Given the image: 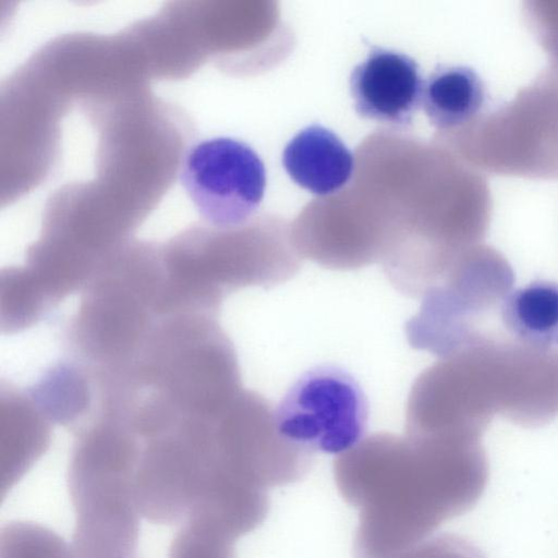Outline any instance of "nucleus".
<instances>
[{
  "mask_svg": "<svg viewBox=\"0 0 558 558\" xmlns=\"http://www.w3.org/2000/svg\"><path fill=\"white\" fill-rule=\"evenodd\" d=\"M398 558H486L469 539L456 534L430 536Z\"/></svg>",
  "mask_w": 558,
  "mask_h": 558,
  "instance_id": "nucleus-14",
  "label": "nucleus"
},
{
  "mask_svg": "<svg viewBox=\"0 0 558 558\" xmlns=\"http://www.w3.org/2000/svg\"><path fill=\"white\" fill-rule=\"evenodd\" d=\"M512 280L509 265L495 253L465 250L407 322L409 344L444 357L484 340L478 315L502 302Z\"/></svg>",
  "mask_w": 558,
  "mask_h": 558,
  "instance_id": "nucleus-4",
  "label": "nucleus"
},
{
  "mask_svg": "<svg viewBox=\"0 0 558 558\" xmlns=\"http://www.w3.org/2000/svg\"><path fill=\"white\" fill-rule=\"evenodd\" d=\"M478 439L377 433L333 462L342 498L359 510L354 558H398L471 510L488 481Z\"/></svg>",
  "mask_w": 558,
  "mask_h": 558,
  "instance_id": "nucleus-1",
  "label": "nucleus"
},
{
  "mask_svg": "<svg viewBox=\"0 0 558 558\" xmlns=\"http://www.w3.org/2000/svg\"><path fill=\"white\" fill-rule=\"evenodd\" d=\"M136 464L137 451L124 437L100 428L76 433L68 487L75 514L71 546L78 558H137Z\"/></svg>",
  "mask_w": 558,
  "mask_h": 558,
  "instance_id": "nucleus-2",
  "label": "nucleus"
},
{
  "mask_svg": "<svg viewBox=\"0 0 558 558\" xmlns=\"http://www.w3.org/2000/svg\"><path fill=\"white\" fill-rule=\"evenodd\" d=\"M499 315L513 342L534 351H551L558 345V283L538 280L508 292Z\"/></svg>",
  "mask_w": 558,
  "mask_h": 558,
  "instance_id": "nucleus-10",
  "label": "nucleus"
},
{
  "mask_svg": "<svg viewBox=\"0 0 558 558\" xmlns=\"http://www.w3.org/2000/svg\"><path fill=\"white\" fill-rule=\"evenodd\" d=\"M485 97V85L473 69L440 65L424 83L422 107L435 128L448 130L473 119Z\"/></svg>",
  "mask_w": 558,
  "mask_h": 558,
  "instance_id": "nucleus-11",
  "label": "nucleus"
},
{
  "mask_svg": "<svg viewBox=\"0 0 558 558\" xmlns=\"http://www.w3.org/2000/svg\"><path fill=\"white\" fill-rule=\"evenodd\" d=\"M0 558H74L71 543L33 522L13 521L1 529Z\"/></svg>",
  "mask_w": 558,
  "mask_h": 558,
  "instance_id": "nucleus-12",
  "label": "nucleus"
},
{
  "mask_svg": "<svg viewBox=\"0 0 558 558\" xmlns=\"http://www.w3.org/2000/svg\"><path fill=\"white\" fill-rule=\"evenodd\" d=\"M234 542L205 523L189 520L174 535L168 558H234Z\"/></svg>",
  "mask_w": 558,
  "mask_h": 558,
  "instance_id": "nucleus-13",
  "label": "nucleus"
},
{
  "mask_svg": "<svg viewBox=\"0 0 558 558\" xmlns=\"http://www.w3.org/2000/svg\"><path fill=\"white\" fill-rule=\"evenodd\" d=\"M355 111L364 119L407 126L422 106L424 83L411 57L373 48L350 75Z\"/></svg>",
  "mask_w": 558,
  "mask_h": 558,
  "instance_id": "nucleus-7",
  "label": "nucleus"
},
{
  "mask_svg": "<svg viewBox=\"0 0 558 558\" xmlns=\"http://www.w3.org/2000/svg\"><path fill=\"white\" fill-rule=\"evenodd\" d=\"M278 430L311 452L343 453L362 440L368 421L366 396L356 379L331 364L304 372L277 408Z\"/></svg>",
  "mask_w": 558,
  "mask_h": 558,
  "instance_id": "nucleus-5",
  "label": "nucleus"
},
{
  "mask_svg": "<svg viewBox=\"0 0 558 558\" xmlns=\"http://www.w3.org/2000/svg\"><path fill=\"white\" fill-rule=\"evenodd\" d=\"M1 400L0 490L3 497L47 450L52 423L28 390H2Z\"/></svg>",
  "mask_w": 558,
  "mask_h": 558,
  "instance_id": "nucleus-8",
  "label": "nucleus"
},
{
  "mask_svg": "<svg viewBox=\"0 0 558 558\" xmlns=\"http://www.w3.org/2000/svg\"><path fill=\"white\" fill-rule=\"evenodd\" d=\"M282 163L289 177L315 195H330L351 179L355 161L351 150L330 130L310 125L286 146Z\"/></svg>",
  "mask_w": 558,
  "mask_h": 558,
  "instance_id": "nucleus-9",
  "label": "nucleus"
},
{
  "mask_svg": "<svg viewBox=\"0 0 558 558\" xmlns=\"http://www.w3.org/2000/svg\"><path fill=\"white\" fill-rule=\"evenodd\" d=\"M175 289L195 306L218 313L223 299L247 287L272 288L291 279L300 256L277 230L226 236L205 247L172 251L161 256Z\"/></svg>",
  "mask_w": 558,
  "mask_h": 558,
  "instance_id": "nucleus-3",
  "label": "nucleus"
},
{
  "mask_svg": "<svg viewBox=\"0 0 558 558\" xmlns=\"http://www.w3.org/2000/svg\"><path fill=\"white\" fill-rule=\"evenodd\" d=\"M179 179L203 219L222 231L239 229L254 215L267 181L257 153L227 136L191 146L182 159Z\"/></svg>",
  "mask_w": 558,
  "mask_h": 558,
  "instance_id": "nucleus-6",
  "label": "nucleus"
}]
</instances>
